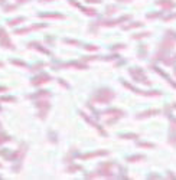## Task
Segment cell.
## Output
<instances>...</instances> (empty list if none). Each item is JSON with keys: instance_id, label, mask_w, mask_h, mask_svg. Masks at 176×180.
<instances>
[{"instance_id": "52a82bcc", "label": "cell", "mask_w": 176, "mask_h": 180, "mask_svg": "<svg viewBox=\"0 0 176 180\" xmlns=\"http://www.w3.org/2000/svg\"><path fill=\"white\" fill-rule=\"evenodd\" d=\"M159 114L158 110H150V111H146V113H141L140 115H137V118H146V117H150V115H156Z\"/></svg>"}, {"instance_id": "3957f363", "label": "cell", "mask_w": 176, "mask_h": 180, "mask_svg": "<svg viewBox=\"0 0 176 180\" xmlns=\"http://www.w3.org/2000/svg\"><path fill=\"white\" fill-rule=\"evenodd\" d=\"M0 46L7 48V49H15V45L12 43V40L9 39V35L4 32L3 28H0Z\"/></svg>"}, {"instance_id": "d6986e66", "label": "cell", "mask_w": 176, "mask_h": 180, "mask_svg": "<svg viewBox=\"0 0 176 180\" xmlns=\"http://www.w3.org/2000/svg\"><path fill=\"white\" fill-rule=\"evenodd\" d=\"M139 146H141V147H155V146L150 144V143H139Z\"/></svg>"}, {"instance_id": "6da1fadb", "label": "cell", "mask_w": 176, "mask_h": 180, "mask_svg": "<svg viewBox=\"0 0 176 180\" xmlns=\"http://www.w3.org/2000/svg\"><path fill=\"white\" fill-rule=\"evenodd\" d=\"M114 98V92L111 89H100L98 92H95V95L92 97V101L95 102H100V104H106V102H110L111 99Z\"/></svg>"}, {"instance_id": "ffe728a7", "label": "cell", "mask_w": 176, "mask_h": 180, "mask_svg": "<svg viewBox=\"0 0 176 180\" xmlns=\"http://www.w3.org/2000/svg\"><path fill=\"white\" fill-rule=\"evenodd\" d=\"M85 49L87 50H97L98 46H91V45H88V46H85Z\"/></svg>"}, {"instance_id": "9c48e42d", "label": "cell", "mask_w": 176, "mask_h": 180, "mask_svg": "<svg viewBox=\"0 0 176 180\" xmlns=\"http://www.w3.org/2000/svg\"><path fill=\"white\" fill-rule=\"evenodd\" d=\"M20 22H25V17H18V19L9 20V22H7V25H9V26H16V25L20 23Z\"/></svg>"}, {"instance_id": "30bf717a", "label": "cell", "mask_w": 176, "mask_h": 180, "mask_svg": "<svg viewBox=\"0 0 176 180\" xmlns=\"http://www.w3.org/2000/svg\"><path fill=\"white\" fill-rule=\"evenodd\" d=\"M81 10H84V13L88 15V16H95V15H97V10H94V9H85V7H81Z\"/></svg>"}, {"instance_id": "8fae6325", "label": "cell", "mask_w": 176, "mask_h": 180, "mask_svg": "<svg viewBox=\"0 0 176 180\" xmlns=\"http://www.w3.org/2000/svg\"><path fill=\"white\" fill-rule=\"evenodd\" d=\"M159 4H160V6H163V7H167V9L175 6V3H173V1H163V0H162V1H159Z\"/></svg>"}, {"instance_id": "ba28073f", "label": "cell", "mask_w": 176, "mask_h": 180, "mask_svg": "<svg viewBox=\"0 0 176 180\" xmlns=\"http://www.w3.org/2000/svg\"><path fill=\"white\" fill-rule=\"evenodd\" d=\"M40 17H59V19H64V15H59V13H40Z\"/></svg>"}, {"instance_id": "277c9868", "label": "cell", "mask_w": 176, "mask_h": 180, "mask_svg": "<svg viewBox=\"0 0 176 180\" xmlns=\"http://www.w3.org/2000/svg\"><path fill=\"white\" fill-rule=\"evenodd\" d=\"M36 107L39 108V117L40 118H45V115L49 110V102L48 101H38L36 102Z\"/></svg>"}, {"instance_id": "d4e9b609", "label": "cell", "mask_w": 176, "mask_h": 180, "mask_svg": "<svg viewBox=\"0 0 176 180\" xmlns=\"http://www.w3.org/2000/svg\"><path fill=\"white\" fill-rule=\"evenodd\" d=\"M0 66H3V64H1V62H0Z\"/></svg>"}, {"instance_id": "8992f818", "label": "cell", "mask_w": 176, "mask_h": 180, "mask_svg": "<svg viewBox=\"0 0 176 180\" xmlns=\"http://www.w3.org/2000/svg\"><path fill=\"white\" fill-rule=\"evenodd\" d=\"M108 151H104V150H101V151H95V153H88V154H84V156H79L81 159H91V157H98V156H104L107 154Z\"/></svg>"}, {"instance_id": "603a6c76", "label": "cell", "mask_w": 176, "mask_h": 180, "mask_svg": "<svg viewBox=\"0 0 176 180\" xmlns=\"http://www.w3.org/2000/svg\"><path fill=\"white\" fill-rule=\"evenodd\" d=\"M6 89H7L6 86H0V91H6Z\"/></svg>"}, {"instance_id": "cb8c5ba5", "label": "cell", "mask_w": 176, "mask_h": 180, "mask_svg": "<svg viewBox=\"0 0 176 180\" xmlns=\"http://www.w3.org/2000/svg\"><path fill=\"white\" fill-rule=\"evenodd\" d=\"M176 59V58H175ZM175 59H173V61H175ZM165 64H172V61H165Z\"/></svg>"}, {"instance_id": "e0dca14e", "label": "cell", "mask_w": 176, "mask_h": 180, "mask_svg": "<svg viewBox=\"0 0 176 180\" xmlns=\"http://www.w3.org/2000/svg\"><path fill=\"white\" fill-rule=\"evenodd\" d=\"M9 140H10V138H9L7 135H0V144H1V143H6V141H9Z\"/></svg>"}, {"instance_id": "5bb4252c", "label": "cell", "mask_w": 176, "mask_h": 180, "mask_svg": "<svg viewBox=\"0 0 176 180\" xmlns=\"http://www.w3.org/2000/svg\"><path fill=\"white\" fill-rule=\"evenodd\" d=\"M121 138H137L139 135L137 134H120Z\"/></svg>"}, {"instance_id": "7402d4cb", "label": "cell", "mask_w": 176, "mask_h": 180, "mask_svg": "<svg viewBox=\"0 0 176 180\" xmlns=\"http://www.w3.org/2000/svg\"><path fill=\"white\" fill-rule=\"evenodd\" d=\"M87 3H100L101 0H85Z\"/></svg>"}, {"instance_id": "9a60e30c", "label": "cell", "mask_w": 176, "mask_h": 180, "mask_svg": "<svg viewBox=\"0 0 176 180\" xmlns=\"http://www.w3.org/2000/svg\"><path fill=\"white\" fill-rule=\"evenodd\" d=\"M141 26V23H133V25H127V26H124L123 29H131V28H139Z\"/></svg>"}, {"instance_id": "7c38bea8", "label": "cell", "mask_w": 176, "mask_h": 180, "mask_svg": "<svg viewBox=\"0 0 176 180\" xmlns=\"http://www.w3.org/2000/svg\"><path fill=\"white\" fill-rule=\"evenodd\" d=\"M39 97H49V92L48 91H39V94L32 95V98H39Z\"/></svg>"}, {"instance_id": "2e32d148", "label": "cell", "mask_w": 176, "mask_h": 180, "mask_svg": "<svg viewBox=\"0 0 176 180\" xmlns=\"http://www.w3.org/2000/svg\"><path fill=\"white\" fill-rule=\"evenodd\" d=\"M0 101H9V102H12V101H16V99L13 98V97H1Z\"/></svg>"}, {"instance_id": "5b68a950", "label": "cell", "mask_w": 176, "mask_h": 180, "mask_svg": "<svg viewBox=\"0 0 176 180\" xmlns=\"http://www.w3.org/2000/svg\"><path fill=\"white\" fill-rule=\"evenodd\" d=\"M49 81H51V77L48 74H40V75H38L36 78L32 79V85H42V84L49 82Z\"/></svg>"}, {"instance_id": "484cf974", "label": "cell", "mask_w": 176, "mask_h": 180, "mask_svg": "<svg viewBox=\"0 0 176 180\" xmlns=\"http://www.w3.org/2000/svg\"><path fill=\"white\" fill-rule=\"evenodd\" d=\"M0 1H4V0H0Z\"/></svg>"}, {"instance_id": "ac0fdd59", "label": "cell", "mask_w": 176, "mask_h": 180, "mask_svg": "<svg viewBox=\"0 0 176 180\" xmlns=\"http://www.w3.org/2000/svg\"><path fill=\"white\" fill-rule=\"evenodd\" d=\"M146 36H149V33H140V35H136V36H133L134 39H140V38H146Z\"/></svg>"}, {"instance_id": "7a4b0ae2", "label": "cell", "mask_w": 176, "mask_h": 180, "mask_svg": "<svg viewBox=\"0 0 176 180\" xmlns=\"http://www.w3.org/2000/svg\"><path fill=\"white\" fill-rule=\"evenodd\" d=\"M130 74H131V77L136 79L137 82H141V84H146V85H150V82L147 81V78H146V75H144V72L141 71L140 68H134V69H130Z\"/></svg>"}, {"instance_id": "44dd1931", "label": "cell", "mask_w": 176, "mask_h": 180, "mask_svg": "<svg viewBox=\"0 0 176 180\" xmlns=\"http://www.w3.org/2000/svg\"><path fill=\"white\" fill-rule=\"evenodd\" d=\"M10 62H13V64H16V65H20V66H26L25 62H20V61H10Z\"/></svg>"}, {"instance_id": "4fadbf2b", "label": "cell", "mask_w": 176, "mask_h": 180, "mask_svg": "<svg viewBox=\"0 0 176 180\" xmlns=\"http://www.w3.org/2000/svg\"><path fill=\"white\" fill-rule=\"evenodd\" d=\"M144 156H133V157H128L127 162H137V160H143Z\"/></svg>"}]
</instances>
